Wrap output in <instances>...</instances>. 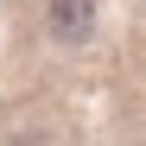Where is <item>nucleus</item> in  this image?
Segmentation results:
<instances>
[{
    "label": "nucleus",
    "instance_id": "f257e3e1",
    "mask_svg": "<svg viewBox=\"0 0 146 146\" xmlns=\"http://www.w3.org/2000/svg\"><path fill=\"white\" fill-rule=\"evenodd\" d=\"M95 0H44V32L57 44H89L95 38Z\"/></svg>",
    "mask_w": 146,
    "mask_h": 146
}]
</instances>
